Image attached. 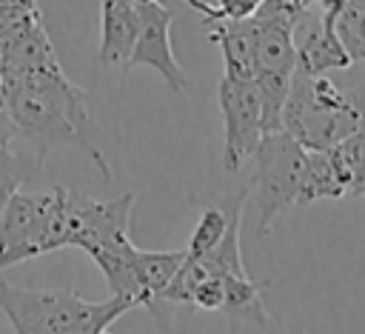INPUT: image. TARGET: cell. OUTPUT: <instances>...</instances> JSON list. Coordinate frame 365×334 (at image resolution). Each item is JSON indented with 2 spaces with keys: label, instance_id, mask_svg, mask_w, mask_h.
<instances>
[{
  "label": "cell",
  "instance_id": "16",
  "mask_svg": "<svg viewBox=\"0 0 365 334\" xmlns=\"http://www.w3.org/2000/svg\"><path fill=\"white\" fill-rule=\"evenodd\" d=\"M245 194H248V191L240 188L237 194L225 197L222 203H214V206H205V208H202V214H200V220H197V226H194V231H191L188 248H185L188 257H202V254H208V251L222 240L234 208L245 206Z\"/></svg>",
  "mask_w": 365,
  "mask_h": 334
},
{
  "label": "cell",
  "instance_id": "18",
  "mask_svg": "<svg viewBox=\"0 0 365 334\" xmlns=\"http://www.w3.org/2000/svg\"><path fill=\"white\" fill-rule=\"evenodd\" d=\"M331 154L345 177V197H365V120L351 137L331 146Z\"/></svg>",
  "mask_w": 365,
  "mask_h": 334
},
{
  "label": "cell",
  "instance_id": "12",
  "mask_svg": "<svg viewBox=\"0 0 365 334\" xmlns=\"http://www.w3.org/2000/svg\"><path fill=\"white\" fill-rule=\"evenodd\" d=\"M208 37L220 46L222 74L228 77H254V43H257V20H208Z\"/></svg>",
  "mask_w": 365,
  "mask_h": 334
},
{
  "label": "cell",
  "instance_id": "10",
  "mask_svg": "<svg viewBox=\"0 0 365 334\" xmlns=\"http://www.w3.org/2000/svg\"><path fill=\"white\" fill-rule=\"evenodd\" d=\"M60 69L37 11L20 14L0 31V74Z\"/></svg>",
  "mask_w": 365,
  "mask_h": 334
},
{
  "label": "cell",
  "instance_id": "21",
  "mask_svg": "<svg viewBox=\"0 0 365 334\" xmlns=\"http://www.w3.org/2000/svg\"><path fill=\"white\" fill-rule=\"evenodd\" d=\"M262 0H217V14L220 20H242V17H251L257 14Z\"/></svg>",
  "mask_w": 365,
  "mask_h": 334
},
{
  "label": "cell",
  "instance_id": "20",
  "mask_svg": "<svg viewBox=\"0 0 365 334\" xmlns=\"http://www.w3.org/2000/svg\"><path fill=\"white\" fill-rule=\"evenodd\" d=\"M336 31H339V40L348 49L351 60L365 63V9L359 3L342 0L339 14H336Z\"/></svg>",
  "mask_w": 365,
  "mask_h": 334
},
{
  "label": "cell",
  "instance_id": "3",
  "mask_svg": "<svg viewBox=\"0 0 365 334\" xmlns=\"http://www.w3.org/2000/svg\"><path fill=\"white\" fill-rule=\"evenodd\" d=\"M0 308L20 334H103L134 303L120 294L88 303L71 288H20L0 280Z\"/></svg>",
  "mask_w": 365,
  "mask_h": 334
},
{
  "label": "cell",
  "instance_id": "22",
  "mask_svg": "<svg viewBox=\"0 0 365 334\" xmlns=\"http://www.w3.org/2000/svg\"><path fill=\"white\" fill-rule=\"evenodd\" d=\"M9 3H11L14 9H37L34 0H9Z\"/></svg>",
  "mask_w": 365,
  "mask_h": 334
},
{
  "label": "cell",
  "instance_id": "8",
  "mask_svg": "<svg viewBox=\"0 0 365 334\" xmlns=\"http://www.w3.org/2000/svg\"><path fill=\"white\" fill-rule=\"evenodd\" d=\"M342 0H334L328 6H319V14L311 17L302 14L297 20V69L308 74H328V71H345L354 66L348 49L339 40L336 31V14Z\"/></svg>",
  "mask_w": 365,
  "mask_h": 334
},
{
  "label": "cell",
  "instance_id": "5",
  "mask_svg": "<svg viewBox=\"0 0 365 334\" xmlns=\"http://www.w3.org/2000/svg\"><path fill=\"white\" fill-rule=\"evenodd\" d=\"M254 200H257V234L265 237L274 220L302 200L308 148L288 131H268L257 143L254 154Z\"/></svg>",
  "mask_w": 365,
  "mask_h": 334
},
{
  "label": "cell",
  "instance_id": "4",
  "mask_svg": "<svg viewBox=\"0 0 365 334\" xmlns=\"http://www.w3.org/2000/svg\"><path fill=\"white\" fill-rule=\"evenodd\" d=\"M77 191H14L0 211V271L74 246Z\"/></svg>",
  "mask_w": 365,
  "mask_h": 334
},
{
  "label": "cell",
  "instance_id": "1",
  "mask_svg": "<svg viewBox=\"0 0 365 334\" xmlns=\"http://www.w3.org/2000/svg\"><path fill=\"white\" fill-rule=\"evenodd\" d=\"M0 91L14 137L34 148L43 160L60 146H77L91 154L103 180L111 177L108 163L94 143V97L74 86L63 69L0 74Z\"/></svg>",
  "mask_w": 365,
  "mask_h": 334
},
{
  "label": "cell",
  "instance_id": "9",
  "mask_svg": "<svg viewBox=\"0 0 365 334\" xmlns=\"http://www.w3.org/2000/svg\"><path fill=\"white\" fill-rule=\"evenodd\" d=\"M134 200H137L134 191H125V194L111 197V200H94V197H86L83 191H77V203H74V246L88 254V251H94L100 246L131 240V208H134Z\"/></svg>",
  "mask_w": 365,
  "mask_h": 334
},
{
  "label": "cell",
  "instance_id": "17",
  "mask_svg": "<svg viewBox=\"0 0 365 334\" xmlns=\"http://www.w3.org/2000/svg\"><path fill=\"white\" fill-rule=\"evenodd\" d=\"M40 166L43 157L34 148H14L11 143L0 146V211L9 197L40 171Z\"/></svg>",
  "mask_w": 365,
  "mask_h": 334
},
{
  "label": "cell",
  "instance_id": "19",
  "mask_svg": "<svg viewBox=\"0 0 365 334\" xmlns=\"http://www.w3.org/2000/svg\"><path fill=\"white\" fill-rule=\"evenodd\" d=\"M240 220H242V206L234 208L222 240H220L208 254L197 257L211 274H245V268H242V254H240Z\"/></svg>",
  "mask_w": 365,
  "mask_h": 334
},
{
  "label": "cell",
  "instance_id": "15",
  "mask_svg": "<svg viewBox=\"0 0 365 334\" xmlns=\"http://www.w3.org/2000/svg\"><path fill=\"white\" fill-rule=\"evenodd\" d=\"M185 251H143L137 248V280H140V305L157 317L163 291L182 265Z\"/></svg>",
  "mask_w": 365,
  "mask_h": 334
},
{
  "label": "cell",
  "instance_id": "13",
  "mask_svg": "<svg viewBox=\"0 0 365 334\" xmlns=\"http://www.w3.org/2000/svg\"><path fill=\"white\" fill-rule=\"evenodd\" d=\"M225 297L220 311L228 320L231 331H271V317L262 305V283H254L248 274H222Z\"/></svg>",
  "mask_w": 365,
  "mask_h": 334
},
{
  "label": "cell",
  "instance_id": "2",
  "mask_svg": "<svg viewBox=\"0 0 365 334\" xmlns=\"http://www.w3.org/2000/svg\"><path fill=\"white\" fill-rule=\"evenodd\" d=\"M365 120V77L348 88L328 74L294 69L282 106V131L305 148H331L351 137Z\"/></svg>",
  "mask_w": 365,
  "mask_h": 334
},
{
  "label": "cell",
  "instance_id": "6",
  "mask_svg": "<svg viewBox=\"0 0 365 334\" xmlns=\"http://www.w3.org/2000/svg\"><path fill=\"white\" fill-rule=\"evenodd\" d=\"M220 114H222V168L240 171L251 160L257 143L262 140V97L254 77L222 74L217 86Z\"/></svg>",
  "mask_w": 365,
  "mask_h": 334
},
{
  "label": "cell",
  "instance_id": "11",
  "mask_svg": "<svg viewBox=\"0 0 365 334\" xmlns=\"http://www.w3.org/2000/svg\"><path fill=\"white\" fill-rule=\"evenodd\" d=\"M140 31L137 0H100V49L97 60L103 66H117L128 71V57L134 51Z\"/></svg>",
  "mask_w": 365,
  "mask_h": 334
},
{
  "label": "cell",
  "instance_id": "7",
  "mask_svg": "<svg viewBox=\"0 0 365 334\" xmlns=\"http://www.w3.org/2000/svg\"><path fill=\"white\" fill-rule=\"evenodd\" d=\"M137 11H140V31H137L134 51L128 57V71L137 66L154 69L171 91H185V86H188L185 71L177 63L174 49H171L174 11L168 6H163L160 0H137Z\"/></svg>",
  "mask_w": 365,
  "mask_h": 334
},
{
  "label": "cell",
  "instance_id": "14",
  "mask_svg": "<svg viewBox=\"0 0 365 334\" xmlns=\"http://www.w3.org/2000/svg\"><path fill=\"white\" fill-rule=\"evenodd\" d=\"M88 257L103 271L111 294L128 297L134 305H140V280H137V246L131 240L100 246L88 251Z\"/></svg>",
  "mask_w": 365,
  "mask_h": 334
}]
</instances>
